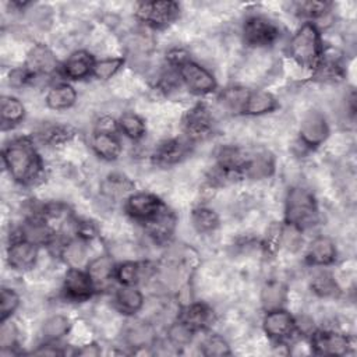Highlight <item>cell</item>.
<instances>
[{"label": "cell", "mask_w": 357, "mask_h": 357, "mask_svg": "<svg viewBox=\"0 0 357 357\" xmlns=\"http://www.w3.org/2000/svg\"><path fill=\"white\" fill-rule=\"evenodd\" d=\"M202 353L205 356H227L230 354L229 344L219 335H208L202 340Z\"/></svg>", "instance_id": "f35d334b"}, {"label": "cell", "mask_w": 357, "mask_h": 357, "mask_svg": "<svg viewBox=\"0 0 357 357\" xmlns=\"http://www.w3.org/2000/svg\"><path fill=\"white\" fill-rule=\"evenodd\" d=\"M36 245L49 244L53 240V231L45 223V219H29L22 227V237Z\"/></svg>", "instance_id": "83f0119b"}, {"label": "cell", "mask_w": 357, "mask_h": 357, "mask_svg": "<svg viewBox=\"0 0 357 357\" xmlns=\"http://www.w3.org/2000/svg\"><path fill=\"white\" fill-rule=\"evenodd\" d=\"M145 226H146V231L155 241L165 243V241L170 240V237L173 236L176 219H174L173 212H170L165 206L155 218L148 220L145 223Z\"/></svg>", "instance_id": "ac0fdd59"}, {"label": "cell", "mask_w": 357, "mask_h": 357, "mask_svg": "<svg viewBox=\"0 0 357 357\" xmlns=\"http://www.w3.org/2000/svg\"><path fill=\"white\" fill-rule=\"evenodd\" d=\"M278 107L276 98L266 91H252L248 92L245 103L243 106V113L251 116H259L273 112Z\"/></svg>", "instance_id": "603a6c76"}, {"label": "cell", "mask_w": 357, "mask_h": 357, "mask_svg": "<svg viewBox=\"0 0 357 357\" xmlns=\"http://www.w3.org/2000/svg\"><path fill=\"white\" fill-rule=\"evenodd\" d=\"M243 35L244 40L250 46L262 47L272 45L279 38V28L268 18L254 15L245 20L243 26Z\"/></svg>", "instance_id": "5b68a950"}, {"label": "cell", "mask_w": 357, "mask_h": 357, "mask_svg": "<svg viewBox=\"0 0 357 357\" xmlns=\"http://www.w3.org/2000/svg\"><path fill=\"white\" fill-rule=\"evenodd\" d=\"M191 222L199 233H209L219 226V216L209 208H197L191 213Z\"/></svg>", "instance_id": "f546056e"}, {"label": "cell", "mask_w": 357, "mask_h": 357, "mask_svg": "<svg viewBox=\"0 0 357 357\" xmlns=\"http://www.w3.org/2000/svg\"><path fill=\"white\" fill-rule=\"evenodd\" d=\"M273 158L268 152H258L254 155H248L244 169L241 173H244L250 178H266L273 173Z\"/></svg>", "instance_id": "44dd1931"}, {"label": "cell", "mask_w": 357, "mask_h": 357, "mask_svg": "<svg viewBox=\"0 0 357 357\" xmlns=\"http://www.w3.org/2000/svg\"><path fill=\"white\" fill-rule=\"evenodd\" d=\"M114 271H116V266H114L112 258L107 255H102V257L92 259L86 269L95 287H99V286L107 283L112 279V276H114Z\"/></svg>", "instance_id": "4316f807"}, {"label": "cell", "mask_w": 357, "mask_h": 357, "mask_svg": "<svg viewBox=\"0 0 357 357\" xmlns=\"http://www.w3.org/2000/svg\"><path fill=\"white\" fill-rule=\"evenodd\" d=\"M93 152L105 160H116L121 153V144L113 132L96 131L91 141Z\"/></svg>", "instance_id": "ffe728a7"}, {"label": "cell", "mask_w": 357, "mask_h": 357, "mask_svg": "<svg viewBox=\"0 0 357 357\" xmlns=\"http://www.w3.org/2000/svg\"><path fill=\"white\" fill-rule=\"evenodd\" d=\"M0 303H1V308H0V321L6 322L8 317H11L14 314V311L17 310V307L20 305V297L18 294L11 290V289H3L1 290V296H0Z\"/></svg>", "instance_id": "60d3db41"}, {"label": "cell", "mask_w": 357, "mask_h": 357, "mask_svg": "<svg viewBox=\"0 0 357 357\" xmlns=\"http://www.w3.org/2000/svg\"><path fill=\"white\" fill-rule=\"evenodd\" d=\"M311 289L322 297L333 296L337 291V284L333 276L328 272H318L311 280Z\"/></svg>", "instance_id": "8d00e7d4"}, {"label": "cell", "mask_w": 357, "mask_h": 357, "mask_svg": "<svg viewBox=\"0 0 357 357\" xmlns=\"http://www.w3.org/2000/svg\"><path fill=\"white\" fill-rule=\"evenodd\" d=\"M315 78L321 81H336L343 77L342 57L336 50H322L319 61L315 66Z\"/></svg>", "instance_id": "e0dca14e"}, {"label": "cell", "mask_w": 357, "mask_h": 357, "mask_svg": "<svg viewBox=\"0 0 357 357\" xmlns=\"http://www.w3.org/2000/svg\"><path fill=\"white\" fill-rule=\"evenodd\" d=\"M311 347L321 356H344L350 349V340L340 332L315 331L311 333Z\"/></svg>", "instance_id": "52a82bcc"}, {"label": "cell", "mask_w": 357, "mask_h": 357, "mask_svg": "<svg viewBox=\"0 0 357 357\" xmlns=\"http://www.w3.org/2000/svg\"><path fill=\"white\" fill-rule=\"evenodd\" d=\"M114 305L121 314L132 315L142 308L144 296L134 286H123L114 294Z\"/></svg>", "instance_id": "7402d4cb"}, {"label": "cell", "mask_w": 357, "mask_h": 357, "mask_svg": "<svg viewBox=\"0 0 357 357\" xmlns=\"http://www.w3.org/2000/svg\"><path fill=\"white\" fill-rule=\"evenodd\" d=\"M247 96H248V91H247V89H243V88H230V89H226V91L223 92L222 99H223V102H225L229 107L243 112V106H244V103H245Z\"/></svg>", "instance_id": "b9f144b4"}, {"label": "cell", "mask_w": 357, "mask_h": 357, "mask_svg": "<svg viewBox=\"0 0 357 357\" xmlns=\"http://www.w3.org/2000/svg\"><path fill=\"white\" fill-rule=\"evenodd\" d=\"M68 331H70V321L63 315H53L47 318L42 328V333L45 339L49 342L59 340L60 337L67 335Z\"/></svg>", "instance_id": "4dcf8cb0"}, {"label": "cell", "mask_w": 357, "mask_h": 357, "mask_svg": "<svg viewBox=\"0 0 357 357\" xmlns=\"http://www.w3.org/2000/svg\"><path fill=\"white\" fill-rule=\"evenodd\" d=\"M77 354H79V356H98V354H100V350L96 344H86V346H82V349L78 350Z\"/></svg>", "instance_id": "7dc6e473"}, {"label": "cell", "mask_w": 357, "mask_h": 357, "mask_svg": "<svg viewBox=\"0 0 357 357\" xmlns=\"http://www.w3.org/2000/svg\"><path fill=\"white\" fill-rule=\"evenodd\" d=\"M211 318H212V311L209 310L208 305L202 303H192L183 308V311L180 312L178 321H181L194 332H198L206 328Z\"/></svg>", "instance_id": "d6986e66"}, {"label": "cell", "mask_w": 357, "mask_h": 357, "mask_svg": "<svg viewBox=\"0 0 357 357\" xmlns=\"http://www.w3.org/2000/svg\"><path fill=\"white\" fill-rule=\"evenodd\" d=\"M3 162L10 176L22 185L35 184L43 172L42 158L26 137L14 138L3 148Z\"/></svg>", "instance_id": "6da1fadb"}, {"label": "cell", "mask_w": 357, "mask_h": 357, "mask_svg": "<svg viewBox=\"0 0 357 357\" xmlns=\"http://www.w3.org/2000/svg\"><path fill=\"white\" fill-rule=\"evenodd\" d=\"M117 124L120 130L131 139H141L145 134V123L134 113H124L119 119Z\"/></svg>", "instance_id": "d6a6232c"}, {"label": "cell", "mask_w": 357, "mask_h": 357, "mask_svg": "<svg viewBox=\"0 0 357 357\" xmlns=\"http://www.w3.org/2000/svg\"><path fill=\"white\" fill-rule=\"evenodd\" d=\"M262 304L266 310L280 308L286 300V287L279 282H269L262 290Z\"/></svg>", "instance_id": "1f68e13d"}, {"label": "cell", "mask_w": 357, "mask_h": 357, "mask_svg": "<svg viewBox=\"0 0 357 357\" xmlns=\"http://www.w3.org/2000/svg\"><path fill=\"white\" fill-rule=\"evenodd\" d=\"M141 265L138 262L127 261L116 266L114 276L123 286H134L141 279Z\"/></svg>", "instance_id": "836d02e7"}, {"label": "cell", "mask_w": 357, "mask_h": 357, "mask_svg": "<svg viewBox=\"0 0 357 357\" xmlns=\"http://www.w3.org/2000/svg\"><path fill=\"white\" fill-rule=\"evenodd\" d=\"M194 333L195 332L192 329H190L181 321H177L173 325H170V328L167 331V337L174 346H177V347L181 346L183 347V346H187L191 342Z\"/></svg>", "instance_id": "ab89813d"}, {"label": "cell", "mask_w": 357, "mask_h": 357, "mask_svg": "<svg viewBox=\"0 0 357 357\" xmlns=\"http://www.w3.org/2000/svg\"><path fill=\"white\" fill-rule=\"evenodd\" d=\"M305 259L314 266H326L336 259V245L328 236H319L314 238L305 252Z\"/></svg>", "instance_id": "5bb4252c"}, {"label": "cell", "mask_w": 357, "mask_h": 357, "mask_svg": "<svg viewBox=\"0 0 357 357\" xmlns=\"http://www.w3.org/2000/svg\"><path fill=\"white\" fill-rule=\"evenodd\" d=\"M329 135V127L325 116L318 110H310L304 114L300 124L301 141L310 146H319Z\"/></svg>", "instance_id": "ba28073f"}, {"label": "cell", "mask_w": 357, "mask_h": 357, "mask_svg": "<svg viewBox=\"0 0 357 357\" xmlns=\"http://www.w3.org/2000/svg\"><path fill=\"white\" fill-rule=\"evenodd\" d=\"M0 114H1V123L3 128L7 126H14L20 123L24 119L25 107L21 100L13 96H3L1 98V106H0Z\"/></svg>", "instance_id": "f1b7e54d"}, {"label": "cell", "mask_w": 357, "mask_h": 357, "mask_svg": "<svg viewBox=\"0 0 357 357\" xmlns=\"http://www.w3.org/2000/svg\"><path fill=\"white\" fill-rule=\"evenodd\" d=\"M183 127L190 138H201L212 128V114L205 105H195L184 114Z\"/></svg>", "instance_id": "4fadbf2b"}, {"label": "cell", "mask_w": 357, "mask_h": 357, "mask_svg": "<svg viewBox=\"0 0 357 357\" xmlns=\"http://www.w3.org/2000/svg\"><path fill=\"white\" fill-rule=\"evenodd\" d=\"M297 6L298 11L310 18H319L329 10V3L326 1H303Z\"/></svg>", "instance_id": "ee69618b"}, {"label": "cell", "mask_w": 357, "mask_h": 357, "mask_svg": "<svg viewBox=\"0 0 357 357\" xmlns=\"http://www.w3.org/2000/svg\"><path fill=\"white\" fill-rule=\"evenodd\" d=\"M74 135V131L68 126H61V124H53L40 131V137L43 141L52 145H59L66 141H68Z\"/></svg>", "instance_id": "d590c367"}, {"label": "cell", "mask_w": 357, "mask_h": 357, "mask_svg": "<svg viewBox=\"0 0 357 357\" xmlns=\"http://www.w3.org/2000/svg\"><path fill=\"white\" fill-rule=\"evenodd\" d=\"M95 289L96 287L86 271L84 272L79 268H70L67 271L64 278V293L68 298L75 301L88 300Z\"/></svg>", "instance_id": "8fae6325"}, {"label": "cell", "mask_w": 357, "mask_h": 357, "mask_svg": "<svg viewBox=\"0 0 357 357\" xmlns=\"http://www.w3.org/2000/svg\"><path fill=\"white\" fill-rule=\"evenodd\" d=\"M56 67L57 60L52 50L45 45H36L28 53L25 68L31 74V77L50 74L53 70H56Z\"/></svg>", "instance_id": "9a60e30c"}, {"label": "cell", "mask_w": 357, "mask_h": 357, "mask_svg": "<svg viewBox=\"0 0 357 357\" xmlns=\"http://www.w3.org/2000/svg\"><path fill=\"white\" fill-rule=\"evenodd\" d=\"M77 100L75 89L68 84L52 86L46 95V105L53 110H64L71 107Z\"/></svg>", "instance_id": "d4e9b609"}, {"label": "cell", "mask_w": 357, "mask_h": 357, "mask_svg": "<svg viewBox=\"0 0 357 357\" xmlns=\"http://www.w3.org/2000/svg\"><path fill=\"white\" fill-rule=\"evenodd\" d=\"M95 60L85 50L74 52L63 64V74L70 79H82L92 75Z\"/></svg>", "instance_id": "2e32d148"}, {"label": "cell", "mask_w": 357, "mask_h": 357, "mask_svg": "<svg viewBox=\"0 0 357 357\" xmlns=\"http://www.w3.org/2000/svg\"><path fill=\"white\" fill-rule=\"evenodd\" d=\"M163 208L165 204L156 195L149 192L132 194L126 202L127 213L142 223H146L148 220L155 218Z\"/></svg>", "instance_id": "9c48e42d"}, {"label": "cell", "mask_w": 357, "mask_h": 357, "mask_svg": "<svg viewBox=\"0 0 357 357\" xmlns=\"http://www.w3.org/2000/svg\"><path fill=\"white\" fill-rule=\"evenodd\" d=\"M38 258V245L20 238L15 240L7 250L8 265L15 271H28L31 269Z\"/></svg>", "instance_id": "7c38bea8"}, {"label": "cell", "mask_w": 357, "mask_h": 357, "mask_svg": "<svg viewBox=\"0 0 357 357\" xmlns=\"http://www.w3.org/2000/svg\"><path fill=\"white\" fill-rule=\"evenodd\" d=\"M17 339V329L13 324H4L1 326L0 332V344L3 349H11L15 346Z\"/></svg>", "instance_id": "f6af8a7d"}, {"label": "cell", "mask_w": 357, "mask_h": 357, "mask_svg": "<svg viewBox=\"0 0 357 357\" xmlns=\"http://www.w3.org/2000/svg\"><path fill=\"white\" fill-rule=\"evenodd\" d=\"M176 68H177V75L190 91L195 93H209L215 91L216 88L215 77L198 63L187 60Z\"/></svg>", "instance_id": "8992f818"}, {"label": "cell", "mask_w": 357, "mask_h": 357, "mask_svg": "<svg viewBox=\"0 0 357 357\" xmlns=\"http://www.w3.org/2000/svg\"><path fill=\"white\" fill-rule=\"evenodd\" d=\"M248 153H245L243 149L237 146H222L216 155L219 167L226 173H234V172H243L245 160Z\"/></svg>", "instance_id": "cb8c5ba5"}, {"label": "cell", "mask_w": 357, "mask_h": 357, "mask_svg": "<svg viewBox=\"0 0 357 357\" xmlns=\"http://www.w3.org/2000/svg\"><path fill=\"white\" fill-rule=\"evenodd\" d=\"M61 257L71 268H78L85 257V247L81 240H73L63 245Z\"/></svg>", "instance_id": "74e56055"}, {"label": "cell", "mask_w": 357, "mask_h": 357, "mask_svg": "<svg viewBox=\"0 0 357 357\" xmlns=\"http://www.w3.org/2000/svg\"><path fill=\"white\" fill-rule=\"evenodd\" d=\"M286 223L300 231L314 226L318 220V208L314 195L301 187H294L287 192L284 205Z\"/></svg>", "instance_id": "7a4b0ae2"}, {"label": "cell", "mask_w": 357, "mask_h": 357, "mask_svg": "<svg viewBox=\"0 0 357 357\" xmlns=\"http://www.w3.org/2000/svg\"><path fill=\"white\" fill-rule=\"evenodd\" d=\"M77 233L79 234L81 238H93L96 234V230L91 223L81 222V223H77Z\"/></svg>", "instance_id": "bcb514c9"}, {"label": "cell", "mask_w": 357, "mask_h": 357, "mask_svg": "<svg viewBox=\"0 0 357 357\" xmlns=\"http://www.w3.org/2000/svg\"><path fill=\"white\" fill-rule=\"evenodd\" d=\"M124 64L123 57H107L95 61L92 75L98 79H109L112 78Z\"/></svg>", "instance_id": "e575fe53"}, {"label": "cell", "mask_w": 357, "mask_h": 357, "mask_svg": "<svg viewBox=\"0 0 357 357\" xmlns=\"http://www.w3.org/2000/svg\"><path fill=\"white\" fill-rule=\"evenodd\" d=\"M262 326L265 333L275 340H284L296 332V322L290 312L282 308L268 310Z\"/></svg>", "instance_id": "30bf717a"}, {"label": "cell", "mask_w": 357, "mask_h": 357, "mask_svg": "<svg viewBox=\"0 0 357 357\" xmlns=\"http://www.w3.org/2000/svg\"><path fill=\"white\" fill-rule=\"evenodd\" d=\"M187 145L188 144L183 139L165 141L158 146L155 152V160L160 165H173L187 153Z\"/></svg>", "instance_id": "484cf974"}, {"label": "cell", "mask_w": 357, "mask_h": 357, "mask_svg": "<svg viewBox=\"0 0 357 357\" xmlns=\"http://www.w3.org/2000/svg\"><path fill=\"white\" fill-rule=\"evenodd\" d=\"M152 329L148 325H137L134 328L130 329L128 332V340L131 344L138 346V347H144L145 344H148L152 340Z\"/></svg>", "instance_id": "7bdbcfd3"}, {"label": "cell", "mask_w": 357, "mask_h": 357, "mask_svg": "<svg viewBox=\"0 0 357 357\" xmlns=\"http://www.w3.org/2000/svg\"><path fill=\"white\" fill-rule=\"evenodd\" d=\"M180 13L174 1H142L137 6L135 15L144 24L152 28H165L170 25Z\"/></svg>", "instance_id": "277c9868"}, {"label": "cell", "mask_w": 357, "mask_h": 357, "mask_svg": "<svg viewBox=\"0 0 357 357\" xmlns=\"http://www.w3.org/2000/svg\"><path fill=\"white\" fill-rule=\"evenodd\" d=\"M324 46L321 33L315 24H303L290 40V54L303 67L315 68L322 54Z\"/></svg>", "instance_id": "3957f363"}]
</instances>
